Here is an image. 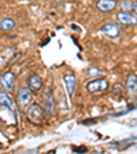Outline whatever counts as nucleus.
<instances>
[{
    "mask_svg": "<svg viewBox=\"0 0 137 154\" xmlns=\"http://www.w3.org/2000/svg\"><path fill=\"white\" fill-rule=\"evenodd\" d=\"M117 6V0H99L97 2V8L103 13H109L112 11Z\"/></svg>",
    "mask_w": 137,
    "mask_h": 154,
    "instance_id": "11",
    "label": "nucleus"
},
{
    "mask_svg": "<svg viewBox=\"0 0 137 154\" xmlns=\"http://www.w3.org/2000/svg\"><path fill=\"white\" fill-rule=\"evenodd\" d=\"M102 33L110 38H118L122 35V29L117 23H104L102 26Z\"/></svg>",
    "mask_w": 137,
    "mask_h": 154,
    "instance_id": "5",
    "label": "nucleus"
},
{
    "mask_svg": "<svg viewBox=\"0 0 137 154\" xmlns=\"http://www.w3.org/2000/svg\"><path fill=\"white\" fill-rule=\"evenodd\" d=\"M132 4H133V2H130V0H122L121 10L122 11H132Z\"/></svg>",
    "mask_w": 137,
    "mask_h": 154,
    "instance_id": "14",
    "label": "nucleus"
},
{
    "mask_svg": "<svg viewBox=\"0 0 137 154\" xmlns=\"http://www.w3.org/2000/svg\"><path fill=\"white\" fill-rule=\"evenodd\" d=\"M132 11H134V13L137 14V2H133V4H132Z\"/></svg>",
    "mask_w": 137,
    "mask_h": 154,
    "instance_id": "16",
    "label": "nucleus"
},
{
    "mask_svg": "<svg viewBox=\"0 0 137 154\" xmlns=\"http://www.w3.org/2000/svg\"><path fill=\"white\" fill-rule=\"evenodd\" d=\"M32 91L28 87H21L18 91V105L22 110H28V107L32 103Z\"/></svg>",
    "mask_w": 137,
    "mask_h": 154,
    "instance_id": "3",
    "label": "nucleus"
},
{
    "mask_svg": "<svg viewBox=\"0 0 137 154\" xmlns=\"http://www.w3.org/2000/svg\"><path fill=\"white\" fill-rule=\"evenodd\" d=\"M97 73H99V70H97V69H95V67H91L89 70H88V77H93V76H96Z\"/></svg>",
    "mask_w": 137,
    "mask_h": 154,
    "instance_id": "15",
    "label": "nucleus"
},
{
    "mask_svg": "<svg viewBox=\"0 0 137 154\" xmlns=\"http://www.w3.org/2000/svg\"><path fill=\"white\" fill-rule=\"evenodd\" d=\"M63 81L67 90V95L71 96L74 94V91H76V77L73 74H64Z\"/></svg>",
    "mask_w": 137,
    "mask_h": 154,
    "instance_id": "10",
    "label": "nucleus"
},
{
    "mask_svg": "<svg viewBox=\"0 0 137 154\" xmlns=\"http://www.w3.org/2000/svg\"><path fill=\"white\" fill-rule=\"evenodd\" d=\"M109 88V81L106 79H97V80H92L86 84V90L91 94H100L107 91Z\"/></svg>",
    "mask_w": 137,
    "mask_h": 154,
    "instance_id": "4",
    "label": "nucleus"
},
{
    "mask_svg": "<svg viewBox=\"0 0 137 154\" xmlns=\"http://www.w3.org/2000/svg\"><path fill=\"white\" fill-rule=\"evenodd\" d=\"M126 91H128L129 95H132V96L137 95V76L134 73H130L128 76V80H126Z\"/></svg>",
    "mask_w": 137,
    "mask_h": 154,
    "instance_id": "9",
    "label": "nucleus"
},
{
    "mask_svg": "<svg viewBox=\"0 0 137 154\" xmlns=\"http://www.w3.org/2000/svg\"><path fill=\"white\" fill-rule=\"evenodd\" d=\"M28 88L32 91V94H37L43 88V80L38 74H32L28 80Z\"/></svg>",
    "mask_w": 137,
    "mask_h": 154,
    "instance_id": "7",
    "label": "nucleus"
},
{
    "mask_svg": "<svg viewBox=\"0 0 137 154\" xmlns=\"http://www.w3.org/2000/svg\"><path fill=\"white\" fill-rule=\"evenodd\" d=\"M112 91H117V92H119V91H121V85H119V84H117V85H114V88H112Z\"/></svg>",
    "mask_w": 137,
    "mask_h": 154,
    "instance_id": "17",
    "label": "nucleus"
},
{
    "mask_svg": "<svg viewBox=\"0 0 137 154\" xmlns=\"http://www.w3.org/2000/svg\"><path fill=\"white\" fill-rule=\"evenodd\" d=\"M119 23H124V25H137V15H133L129 11H121V13L117 15Z\"/></svg>",
    "mask_w": 137,
    "mask_h": 154,
    "instance_id": "8",
    "label": "nucleus"
},
{
    "mask_svg": "<svg viewBox=\"0 0 137 154\" xmlns=\"http://www.w3.org/2000/svg\"><path fill=\"white\" fill-rule=\"evenodd\" d=\"M43 102H44V113H47L48 116H52L55 113L56 105H55V99H54V94H52L51 88H45L44 94H43Z\"/></svg>",
    "mask_w": 137,
    "mask_h": 154,
    "instance_id": "2",
    "label": "nucleus"
},
{
    "mask_svg": "<svg viewBox=\"0 0 137 154\" xmlns=\"http://www.w3.org/2000/svg\"><path fill=\"white\" fill-rule=\"evenodd\" d=\"M0 105L6 106V107H8V109H11V107H13L11 98L8 96V94H6V91H4V92H0Z\"/></svg>",
    "mask_w": 137,
    "mask_h": 154,
    "instance_id": "13",
    "label": "nucleus"
},
{
    "mask_svg": "<svg viewBox=\"0 0 137 154\" xmlns=\"http://www.w3.org/2000/svg\"><path fill=\"white\" fill-rule=\"evenodd\" d=\"M0 83H1V85H3V88L6 91H13L16 83L15 74L11 73V72H7V73L1 74L0 76Z\"/></svg>",
    "mask_w": 137,
    "mask_h": 154,
    "instance_id": "6",
    "label": "nucleus"
},
{
    "mask_svg": "<svg viewBox=\"0 0 137 154\" xmlns=\"http://www.w3.org/2000/svg\"><path fill=\"white\" fill-rule=\"evenodd\" d=\"M28 117L32 122H36V124H40L44 120V109L43 106H40L38 103H32V105L28 107Z\"/></svg>",
    "mask_w": 137,
    "mask_h": 154,
    "instance_id": "1",
    "label": "nucleus"
},
{
    "mask_svg": "<svg viewBox=\"0 0 137 154\" xmlns=\"http://www.w3.org/2000/svg\"><path fill=\"white\" fill-rule=\"evenodd\" d=\"M15 26V21L13 18H3L0 21V29L1 30H11V29Z\"/></svg>",
    "mask_w": 137,
    "mask_h": 154,
    "instance_id": "12",
    "label": "nucleus"
}]
</instances>
